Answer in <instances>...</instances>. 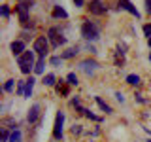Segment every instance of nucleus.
<instances>
[{
    "mask_svg": "<svg viewBox=\"0 0 151 142\" xmlns=\"http://www.w3.org/2000/svg\"><path fill=\"white\" fill-rule=\"evenodd\" d=\"M81 36L85 40H98L100 38V25H98L96 21H91V19H85L83 25H81Z\"/></svg>",
    "mask_w": 151,
    "mask_h": 142,
    "instance_id": "obj_1",
    "label": "nucleus"
},
{
    "mask_svg": "<svg viewBox=\"0 0 151 142\" xmlns=\"http://www.w3.org/2000/svg\"><path fill=\"white\" fill-rule=\"evenodd\" d=\"M17 64H19V70L23 74H30L36 66V61H34V53L32 51H25L23 55L17 57Z\"/></svg>",
    "mask_w": 151,
    "mask_h": 142,
    "instance_id": "obj_2",
    "label": "nucleus"
},
{
    "mask_svg": "<svg viewBox=\"0 0 151 142\" xmlns=\"http://www.w3.org/2000/svg\"><path fill=\"white\" fill-rule=\"evenodd\" d=\"M32 4H34L32 0H27V2H21V4H19V6L15 8V9H17V13H19V21H21V25H23V27H34L30 21H28V9L32 8Z\"/></svg>",
    "mask_w": 151,
    "mask_h": 142,
    "instance_id": "obj_3",
    "label": "nucleus"
},
{
    "mask_svg": "<svg viewBox=\"0 0 151 142\" xmlns=\"http://www.w3.org/2000/svg\"><path fill=\"white\" fill-rule=\"evenodd\" d=\"M49 40H47V36H38L34 38V44H32V51L38 53L40 57H45L49 53Z\"/></svg>",
    "mask_w": 151,
    "mask_h": 142,
    "instance_id": "obj_4",
    "label": "nucleus"
},
{
    "mask_svg": "<svg viewBox=\"0 0 151 142\" xmlns=\"http://www.w3.org/2000/svg\"><path fill=\"white\" fill-rule=\"evenodd\" d=\"M47 40H49V44L53 47H60V46L66 44V38L63 36V32H60L59 28H55V27H51L49 30H47Z\"/></svg>",
    "mask_w": 151,
    "mask_h": 142,
    "instance_id": "obj_5",
    "label": "nucleus"
},
{
    "mask_svg": "<svg viewBox=\"0 0 151 142\" xmlns=\"http://www.w3.org/2000/svg\"><path fill=\"white\" fill-rule=\"evenodd\" d=\"M98 66H100V64H98L94 59H91V57H89V59H83L81 63L78 64V68L81 70L83 74H87V76H93V74L98 70Z\"/></svg>",
    "mask_w": 151,
    "mask_h": 142,
    "instance_id": "obj_6",
    "label": "nucleus"
},
{
    "mask_svg": "<svg viewBox=\"0 0 151 142\" xmlns=\"http://www.w3.org/2000/svg\"><path fill=\"white\" fill-rule=\"evenodd\" d=\"M63 125H64V112H57L55 125H53V138L63 140Z\"/></svg>",
    "mask_w": 151,
    "mask_h": 142,
    "instance_id": "obj_7",
    "label": "nucleus"
},
{
    "mask_svg": "<svg viewBox=\"0 0 151 142\" xmlns=\"http://www.w3.org/2000/svg\"><path fill=\"white\" fill-rule=\"evenodd\" d=\"M42 117V104L36 102L28 108V114H27V121L28 123H38V120Z\"/></svg>",
    "mask_w": 151,
    "mask_h": 142,
    "instance_id": "obj_8",
    "label": "nucleus"
},
{
    "mask_svg": "<svg viewBox=\"0 0 151 142\" xmlns=\"http://www.w3.org/2000/svg\"><path fill=\"white\" fill-rule=\"evenodd\" d=\"M106 12H108V8L104 6L102 0H91L89 2V13L91 15H104Z\"/></svg>",
    "mask_w": 151,
    "mask_h": 142,
    "instance_id": "obj_9",
    "label": "nucleus"
},
{
    "mask_svg": "<svg viewBox=\"0 0 151 142\" xmlns=\"http://www.w3.org/2000/svg\"><path fill=\"white\" fill-rule=\"evenodd\" d=\"M117 6H119L121 9H125V12H129L130 15H134L136 19H140V12L134 8V4H132L130 0H119V4H117Z\"/></svg>",
    "mask_w": 151,
    "mask_h": 142,
    "instance_id": "obj_10",
    "label": "nucleus"
},
{
    "mask_svg": "<svg viewBox=\"0 0 151 142\" xmlns=\"http://www.w3.org/2000/svg\"><path fill=\"white\" fill-rule=\"evenodd\" d=\"M9 49H12V53L15 55V57H19V55H23L25 53V42L23 40H13L12 42V46H9Z\"/></svg>",
    "mask_w": 151,
    "mask_h": 142,
    "instance_id": "obj_11",
    "label": "nucleus"
},
{
    "mask_svg": "<svg viewBox=\"0 0 151 142\" xmlns=\"http://www.w3.org/2000/svg\"><path fill=\"white\" fill-rule=\"evenodd\" d=\"M51 15H53L55 19H66V17H68V12H66L64 8H60V6H53Z\"/></svg>",
    "mask_w": 151,
    "mask_h": 142,
    "instance_id": "obj_12",
    "label": "nucleus"
},
{
    "mask_svg": "<svg viewBox=\"0 0 151 142\" xmlns=\"http://www.w3.org/2000/svg\"><path fill=\"white\" fill-rule=\"evenodd\" d=\"M76 110H78L79 114H81V116L89 117V120H93V121H100V117H98V116H94V114H93L91 110H87V108H83V106H78Z\"/></svg>",
    "mask_w": 151,
    "mask_h": 142,
    "instance_id": "obj_13",
    "label": "nucleus"
},
{
    "mask_svg": "<svg viewBox=\"0 0 151 142\" xmlns=\"http://www.w3.org/2000/svg\"><path fill=\"white\" fill-rule=\"evenodd\" d=\"M78 53H79V46H74V47H68L66 51H63L60 57H63V59H72V57H76Z\"/></svg>",
    "mask_w": 151,
    "mask_h": 142,
    "instance_id": "obj_14",
    "label": "nucleus"
},
{
    "mask_svg": "<svg viewBox=\"0 0 151 142\" xmlns=\"http://www.w3.org/2000/svg\"><path fill=\"white\" fill-rule=\"evenodd\" d=\"M94 101H96V104L100 106V110H102V112H106V114H111V112H113L110 104H108L106 101H102V97H94Z\"/></svg>",
    "mask_w": 151,
    "mask_h": 142,
    "instance_id": "obj_15",
    "label": "nucleus"
},
{
    "mask_svg": "<svg viewBox=\"0 0 151 142\" xmlns=\"http://www.w3.org/2000/svg\"><path fill=\"white\" fill-rule=\"evenodd\" d=\"M45 72V57H40L36 61V66H34V74H44Z\"/></svg>",
    "mask_w": 151,
    "mask_h": 142,
    "instance_id": "obj_16",
    "label": "nucleus"
},
{
    "mask_svg": "<svg viewBox=\"0 0 151 142\" xmlns=\"http://www.w3.org/2000/svg\"><path fill=\"white\" fill-rule=\"evenodd\" d=\"M34 83H36V80H34V78H28V80H27V85H25V95H23L25 99H28V97L32 95V89H34Z\"/></svg>",
    "mask_w": 151,
    "mask_h": 142,
    "instance_id": "obj_17",
    "label": "nucleus"
},
{
    "mask_svg": "<svg viewBox=\"0 0 151 142\" xmlns=\"http://www.w3.org/2000/svg\"><path fill=\"white\" fill-rule=\"evenodd\" d=\"M42 82H44V85H47V87H55V85H57V78H55V74H45Z\"/></svg>",
    "mask_w": 151,
    "mask_h": 142,
    "instance_id": "obj_18",
    "label": "nucleus"
},
{
    "mask_svg": "<svg viewBox=\"0 0 151 142\" xmlns=\"http://www.w3.org/2000/svg\"><path fill=\"white\" fill-rule=\"evenodd\" d=\"M64 82H66V80H64ZM64 82L60 80V83H57V85H55V89H57V93H63L64 97H66V95L70 93V87H68V85H64Z\"/></svg>",
    "mask_w": 151,
    "mask_h": 142,
    "instance_id": "obj_19",
    "label": "nucleus"
},
{
    "mask_svg": "<svg viewBox=\"0 0 151 142\" xmlns=\"http://www.w3.org/2000/svg\"><path fill=\"white\" fill-rule=\"evenodd\" d=\"M9 142H23V133L15 129V131H12V136H9Z\"/></svg>",
    "mask_w": 151,
    "mask_h": 142,
    "instance_id": "obj_20",
    "label": "nucleus"
},
{
    "mask_svg": "<svg viewBox=\"0 0 151 142\" xmlns=\"http://www.w3.org/2000/svg\"><path fill=\"white\" fill-rule=\"evenodd\" d=\"M127 83L129 85H140V76L138 74H129L127 76Z\"/></svg>",
    "mask_w": 151,
    "mask_h": 142,
    "instance_id": "obj_21",
    "label": "nucleus"
},
{
    "mask_svg": "<svg viewBox=\"0 0 151 142\" xmlns=\"http://www.w3.org/2000/svg\"><path fill=\"white\" fill-rule=\"evenodd\" d=\"M66 83L68 85H78V76H76L74 72H70L68 76H66Z\"/></svg>",
    "mask_w": 151,
    "mask_h": 142,
    "instance_id": "obj_22",
    "label": "nucleus"
},
{
    "mask_svg": "<svg viewBox=\"0 0 151 142\" xmlns=\"http://www.w3.org/2000/svg\"><path fill=\"white\" fill-rule=\"evenodd\" d=\"M13 87H15V80H8V82L4 83V91H6V93H12Z\"/></svg>",
    "mask_w": 151,
    "mask_h": 142,
    "instance_id": "obj_23",
    "label": "nucleus"
},
{
    "mask_svg": "<svg viewBox=\"0 0 151 142\" xmlns=\"http://www.w3.org/2000/svg\"><path fill=\"white\" fill-rule=\"evenodd\" d=\"M63 57H51V59H49V64L51 66H63Z\"/></svg>",
    "mask_w": 151,
    "mask_h": 142,
    "instance_id": "obj_24",
    "label": "nucleus"
},
{
    "mask_svg": "<svg viewBox=\"0 0 151 142\" xmlns=\"http://www.w3.org/2000/svg\"><path fill=\"white\" fill-rule=\"evenodd\" d=\"M9 136H12V133L8 129H2V135H0V140L2 142H9Z\"/></svg>",
    "mask_w": 151,
    "mask_h": 142,
    "instance_id": "obj_25",
    "label": "nucleus"
},
{
    "mask_svg": "<svg viewBox=\"0 0 151 142\" xmlns=\"http://www.w3.org/2000/svg\"><path fill=\"white\" fill-rule=\"evenodd\" d=\"M25 85H27V80L17 83V95H25Z\"/></svg>",
    "mask_w": 151,
    "mask_h": 142,
    "instance_id": "obj_26",
    "label": "nucleus"
},
{
    "mask_svg": "<svg viewBox=\"0 0 151 142\" xmlns=\"http://www.w3.org/2000/svg\"><path fill=\"white\" fill-rule=\"evenodd\" d=\"M0 13H2L4 19H8V17H9V8H8V6H0Z\"/></svg>",
    "mask_w": 151,
    "mask_h": 142,
    "instance_id": "obj_27",
    "label": "nucleus"
},
{
    "mask_svg": "<svg viewBox=\"0 0 151 142\" xmlns=\"http://www.w3.org/2000/svg\"><path fill=\"white\" fill-rule=\"evenodd\" d=\"M83 133V129H81V125H74L72 127V135H76V136H79Z\"/></svg>",
    "mask_w": 151,
    "mask_h": 142,
    "instance_id": "obj_28",
    "label": "nucleus"
},
{
    "mask_svg": "<svg viewBox=\"0 0 151 142\" xmlns=\"http://www.w3.org/2000/svg\"><path fill=\"white\" fill-rule=\"evenodd\" d=\"M144 34L147 36V38H151V23H147V25H144Z\"/></svg>",
    "mask_w": 151,
    "mask_h": 142,
    "instance_id": "obj_29",
    "label": "nucleus"
},
{
    "mask_svg": "<svg viewBox=\"0 0 151 142\" xmlns=\"http://www.w3.org/2000/svg\"><path fill=\"white\" fill-rule=\"evenodd\" d=\"M70 104H72V106H81V104H79V97H76V99H72V101H70Z\"/></svg>",
    "mask_w": 151,
    "mask_h": 142,
    "instance_id": "obj_30",
    "label": "nucleus"
},
{
    "mask_svg": "<svg viewBox=\"0 0 151 142\" xmlns=\"http://www.w3.org/2000/svg\"><path fill=\"white\" fill-rule=\"evenodd\" d=\"M145 12L151 15V0H145Z\"/></svg>",
    "mask_w": 151,
    "mask_h": 142,
    "instance_id": "obj_31",
    "label": "nucleus"
},
{
    "mask_svg": "<svg viewBox=\"0 0 151 142\" xmlns=\"http://www.w3.org/2000/svg\"><path fill=\"white\" fill-rule=\"evenodd\" d=\"M115 97H117V101H119V102H125V97H123V93H115Z\"/></svg>",
    "mask_w": 151,
    "mask_h": 142,
    "instance_id": "obj_32",
    "label": "nucleus"
},
{
    "mask_svg": "<svg viewBox=\"0 0 151 142\" xmlns=\"http://www.w3.org/2000/svg\"><path fill=\"white\" fill-rule=\"evenodd\" d=\"M83 2H85V0H74L76 8H81V6H83Z\"/></svg>",
    "mask_w": 151,
    "mask_h": 142,
    "instance_id": "obj_33",
    "label": "nucleus"
},
{
    "mask_svg": "<svg viewBox=\"0 0 151 142\" xmlns=\"http://www.w3.org/2000/svg\"><path fill=\"white\" fill-rule=\"evenodd\" d=\"M136 101H138V102H142V104H144V102H145V99H144V97H142V95H136Z\"/></svg>",
    "mask_w": 151,
    "mask_h": 142,
    "instance_id": "obj_34",
    "label": "nucleus"
},
{
    "mask_svg": "<svg viewBox=\"0 0 151 142\" xmlns=\"http://www.w3.org/2000/svg\"><path fill=\"white\" fill-rule=\"evenodd\" d=\"M147 44H149V47H151V38H147Z\"/></svg>",
    "mask_w": 151,
    "mask_h": 142,
    "instance_id": "obj_35",
    "label": "nucleus"
},
{
    "mask_svg": "<svg viewBox=\"0 0 151 142\" xmlns=\"http://www.w3.org/2000/svg\"><path fill=\"white\" fill-rule=\"evenodd\" d=\"M149 61H151V53H149Z\"/></svg>",
    "mask_w": 151,
    "mask_h": 142,
    "instance_id": "obj_36",
    "label": "nucleus"
},
{
    "mask_svg": "<svg viewBox=\"0 0 151 142\" xmlns=\"http://www.w3.org/2000/svg\"><path fill=\"white\" fill-rule=\"evenodd\" d=\"M149 142H151V140H149Z\"/></svg>",
    "mask_w": 151,
    "mask_h": 142,
    "instance_id": "obj_37",
    "label": "nucleus"
}]
</instances>
